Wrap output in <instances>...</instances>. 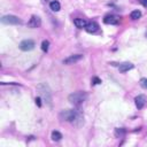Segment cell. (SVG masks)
I'll return each instance as SVG.
<instances>
[{
  "label": "cell",
  "mask_w": 147,
  "mask_h": 147,
  "mask_svg": "<svg viewBox=\"0 0 147 147\" xmlns=\"http://www.w3.org/2000/svg\"><path fill=\"white\" fill-rule=\"evenodd\" d=\"M37 91H38L40 98L48 106H52V93H51V90H49L48 85L45 84V83H40V84L37 85Z\"/></svg>",
  "instance_id": "cell-1"
},
{
  "label": "cell",
  "mask_w": 147,
  "mask_h": 147,
  "mask_svg": "<svg viewBox=\"0 0 147 147\" xmlns=\"http://www.w3.org/2000/svg\"><path fill=\"white\" fill-rule=\"evenodd\" d=\"M86 99H87V94H86V92H84V91H78V92L71 93V94L68 96V100H69L72 105H75V106H77V107H79Z\"/></svg>",
  "instance_id": "cell-2"
},
{
  "label": "cell",
  "mask_w": 147,
  "mask_h": 147,
  "mask_svg": "<svg viewBox=\"0 0 147 147\" xmlns=\"http://www.w3.org/2000/svg\"><path fill=\"white\" fill-rule=\"evenodd\" d=\"M76 113H77V109H65V110L61 111L60 118L62 121H67V122L72 123V121H74V118L76 116Z\"/></svg>",
  "instance_id": "cell-3"
},
{
  "label": "cell",
  "mask_w": 147,
  "mask_h": 147,
  "mask_svg": "<svg viewBox=\"0 0 147 147\" xmlns=\"http://www.w3.org/2000/svg\"><path fill=\"white\" fill-rule=\"evenodd\" d=\"M18 47L23 52H29V51H31V49L34 48V41L31 40V39H25V40L21 41V44H20Z\"/></svg>",
  "instance_id": "cell-4"
},
{
  "label": "cell",
  "mask_w": 147,
  "mask_h": 147,
  "mask_svg": "<svg viewBox=\"0 0 147 147\" xmlns=\"http://www.w3.org/2000/svg\"><path fill=\"white\" fill-rule=\"evenodd\" d=\"M1 22L3 24H20L21 20L17 16H14V15H5L1 18Z\"/></svg>",
  "instance_id": "cell-5"
},
{
  "label": "cell",
  "mask_w": 147,
  "mask_h": 147,
  "mask_svg": "<svg viewBox=\"0 0 147 147\" xmlns=\"http://www.w3.org/2000/svg\"><path fill=\"white\" fill-rule=\"evenodd\" d=\"M72 124H74L76 127L83 126V124H84V115H83V113L80 111V109H77L76 116H75V118H74V121H72Z\"/></svg>",
  "instance_id": "cell-6"
},
{
  "label": "cell",
  "mask_w": 147,
  "mask_h": 147,
  "mask_svg": "<svg viewBox=\"0 0 147 147\" xmlns=\"http://www.w3.org/2000/svg\"><path fill=\"white\" fill-rule=\"evenodd\" d=\"M28 25H29L30 28H32V29L39 28V26L41 25V20H40V17L37 16V15H32L31 18H30V21L28 22Z\"/></svg>",
  "instance_id": "cell-7"
},
{
  "label": "cell",
  "mask_w": 147,
  "mask_h": 147,
  "mask_svg": "<svg viewBox=\"0 0 147 147\" xmlns=\"http://www.w3.org/2000/svg\"><path fill=\"white\" fill-rule=\"evenodd\" d=\"M82 59H83V55L82 54H75V55H70L67 59H64L63 60V63L64 64H74V63L80 61Z\"/></svg>",
  "instance_id": "cell-8"
},
{
  "label": "cell",
  "mask_w": 147,
  "mask_h": 147,
  "mask_svg": "<svg viewBox=\"0 0 147 147\" xmlns=\"http://www.w3.org/2000/svg\"><path fill=\"white\" fill-rule=\"evenodd\" d=\"M103 22H105L106 24L116 25V24H118L119 18H118L117 16H115V15H106V16H105V18H103Z\"/></svg>",
  "instance_id": "cell-9"
},
{
  "label": "cell",
  "mask_w": 147,
  "mask_h": 147,
  "mask_svg": "<svg viewBox=\"0 0 147 147\" xmlns=\"http://www.w3.org/2000/svg\"><path fill=\"white\" fill-rule=\"evenodd\" d=\"M85 30H86L88 33H94V32H96V31L99 30V25H98V23H95V22H88V23L86 24V26H85Z\"/></svg>",
  "instance_id": "cell-10"
},
{
  "label": "cell",
  "mask_w": 147,
  "mask_h": 147,
  "mask_svg": "<svg viewBox=\"0 0 147 147\" xmlns=\"http://www.w3.org/2000/svg\"><path fill=\"white\" fill-rule=\"evenodd\" d=\"M134 102H136L137 108H138V109H141V108H144V106H145V103H146V98H145L144 95H138V96H136Z\"/></svg>",
  "instance_id": "cell-11"
},
{
  "label": "cell",
  "mask_w": 147,
  "mask_h": 147,
  "mask_svg": "<svg viewBox=\"0 0 147 147\" xmlns=\"http://www.w3.org/2000/svg\"><path fill=\"white\" fill-rule=\"evenodd\" d=\"M118 69H119L121 72H126V71L133 69V64H132L131 62H124V63H121V64H119Z\"/></svg>",
  "instance_id": "cell-12"
},
{
  "label": "cell",
  "mask_w": 147,
  "mask_h": 147,
  "mask_svg": "<svg viewBox=\"0 0 147 147\" xmlns=\"http://www.w3.org/2000/svg\"><path fill=\"white\" fill-rule=\"evenodd\" d=\"M74 24H75L77 28H79V29H83V28L85 29L87 22H86L85 20H83V18H75V20H74Z\"/></svg>",
  "instance_id": "cell-13"
},
{
  "label": "cell",
  "mask_w": 147,
  "mask_h": 147,
  "mask_svg": "<svg viewBox=\"0 0 147 147\" xmlns=\"http://www.w3.org/2000/svg\"><path fill=\"white\" fill-rule=\"evenodd\" d=\"M49 7H51V9H52L53 11H59V10H60V8H61L60 2H59V1H56V0H53V1L49 3Z\"/></svg>",
  "instance_id": "cell-14"
},
{
  "label": "cell",
  "mask_w": 147,
  "mask_h": 147,
  "mask_svg": "<svg viewBox=\"0 0 147 147\" xmlns=\"http://www.w3.org/2000/svg\"><path fill=\"white\" fill-rule=\"evenodd\" d=\"M51 138H52V140H53V141H59V140H61L62 134H61L59 131H53V132H52Z\"/></svg>",
  "instance_id": "cell-15"
},
{
  "label": "cell",
  "mask_w": 147,
  "mask_h": 147,
  "mask_svg": "<svg viewBox=\"0 0 147 147\" xmlns=\"http://www.w3.org/2000/svg\"><path fill=\"white\" fill-rule=\"evenodd\" d=\"M130 17H131V20H138L141 17V11L140 10H133L130 14Z\"/></svg>",
  "instance_id": "cell-16"
},
{
  "label": "cell",
  "mask_w": 147,
  "mask_h": 147,
  "mask_svg": "<svg viewBox=\"0 0 147 147\" xmlns=\"http://www.w3.org/2000/svg\"><path fill=\"white\" fill-rule=\"evenodd\" d=\"M125 134V130L123 129V127H121V129H116L115 130V136L117 137V138H121V137H123Z\"/></svg>",
  "instance_id": "cell-17"
},
{
  "label": "cell",
  "mask_w": 147,
  "mask_h": 147,
  "mask_svg": "<svg viewBox=\"0 0 147 147\" xmlns=\"http://www.w3.org/2000/svg\"><path fill=\"white\" fill-rule=\"evenodd\" d=\"M48 48H49V41H48V40H44V41L41 42V49H42L44 52H47Z\"/></svg>",
  "instance_id": "cell-18"
},
{
  "label": "cell",
  "mask_w": 147,
  "mask_h": 147,
  "mask_svg": "<svg viewBox=\"0 0 147 147\" xmlns=\"http://www.w3.org/2000/svg\"><path fill=\"white\" fill-rule=\"evenodd\" d=\"M140 85H141V87L147 90V78H141L140 79Z\"/></svg>",
  "instance_id": "cell-19"
},
{
  "label": "cell",
  "mask_w": 147,
  "mask_h": 147,
  "mask_svg": "<svg viewBox=\"0 0 147 147\" xmlns=\"http://www.w3.org/2000/svg\"><path fill=\"white\" fill-rule=\"evenodd\" d=\"M92 83H93L94 85H98V84H101V79H100L99 77H94V78L92 79Z\"/></svg>",
  "instance_id": "cell-20"
},
{
  "label": "cell",
  "mask_w": 147,
  "mask_h": 147,
  "mask_svg": "<svg viewBox=\"0 0 147 147\" xmlns=\"http://www.w3.org/2000/svg\"><path fill=\"white\" fill-rule=\"evenodd\" d=\"M36 105L38 106V107H41V98L40 96H38V98H36Z\"/></svg>",
  "instance_id": "cell-21"
},
{
  "label": "cell",
  "mask_w": 147,
  "mask_h": 147,
  "mask_svg": "<svg viewBox=\"0 0 147 147\" xmlns=\"http://www.w3.org/2000/svg\"><path fill=\"white\" fill-rule=\"evenodd\" d=\"M141 3H142L145 7H147V0H141Z\"/></svg>",
  "instance_id": "cell-22"
},
{
  "label": "cell",
  "mask_w": 147,
  "mask_h": 147,
  "mask_svg": "<svg viewBox=\"0 0 147 147\" xmlns=\"http://www.w3.org/2000/svg\"><path fill=\"white\" fill-rule=\"evenodd\" d=\"M46 1H48V0H46Z\"/></svg>",
  "instance_id": "cell-23"
}]
</instances>
